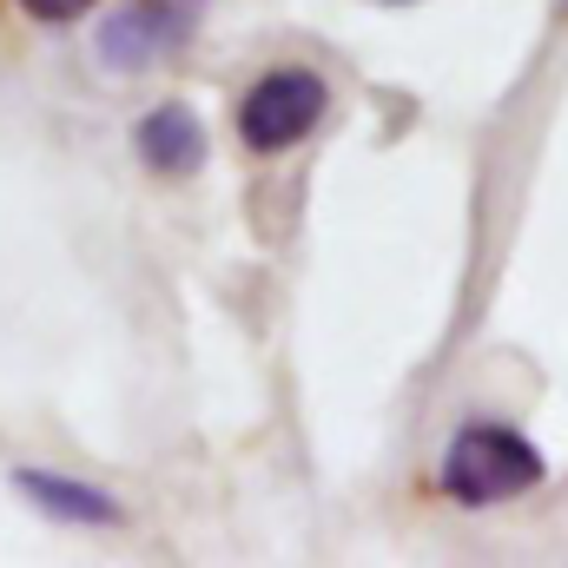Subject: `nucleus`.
<instances>
[{
	"label": "nucleus",
	"mask_w": 568,
	"mask_h": 568,
	"mask_svg": "<svg viewBox=\"0 0 568 568\" xmlns=\"http://www.w3.org/2000/svg\"><path fill=\"white\" fill-rule=\"evenodd\" d=\"M549 483V456L523 424L503 417H469L449 429L443 456H436V496L456 509H503L523 503Z\"/></svg>",
	"instance_id": "f257e3e1"
},
{
	"label": "nucleus",
	"mask_w": 568,
	"mask_h": 568,
	"mask_svg": "<svg viewBox=\"0 0 568 568\" xmlns=\"http://www.w3.org/2000/svg\"><path fill=\"white\" fill-rule=\"evenodd\" d=\"M324 113H331V80L317 67L284 60V67H265L239 93L232 120H239V145L252 159H278V152H297V145L311 140L324 126Z\"/></svg>",
	"instance_id": "f03ea898"
},
{
	"label": "nucleus",
	"mask_w": 568,
	"mask_h": 568,
	"mask_svg": "<svg viewBox=\"0 0 568 568\" xmlns=\"http://www.w3.org/2000/svg\"><path fill=\"white\" fill-rule=\"evenodd\" d=\"M192 20H199V13H185V7H172V0H126V7H113V13L100 20L93 53H100L113 73H152V67H165V60L192 40Z\"/></svg>",
	"instance_id": "7ed1b4c3"
},
{
	"label": "nucleus",
	"mask_w": 568,
	"mask_h": 568,
	"mask_svg": "<svg viewBox=\"0 0 568 568\" xmlns=\"http://www.w3.org/2000/svg\"><path fill=\"white\" fill-rule=\"evenodd\" d=\"M13 489L27 509H40L47 523H67V529H126V503L87 476H67V469H40V463H20L13 469Z\"/></svg>",
	"instance_id": "20e7f679"
},
{
	"label": "nucleus",
	"mask_w": 568,
	"mask_h": 568,
	"mask_svg": "<svg viewBox=\"0 0 568 568\" xmlns=\"http://www.w3.org/2000/svg\"><path fill=\"white\" fill-rule=\"evenodd\" d=\"M205 152H212L205 120L185 100H159L133 120V159L152 179H192V172H205Z\"/></svg>",
	"instance_id": "39448f33"
},
{
	"label": "nucleus",
	"mask_w": 568,
	"mask_h": 568,
	"mask_svg": "<svg viewBox=\"0 0 568 568\" xmlns=\"http://www.w3.org/2000/svg\"><path fill=\"white\" fill-rule=\"evenodd\" d=\"M13 7H20L33 27H80L100 0H13Z\"/></svg>",
	"instance_id": "423d86ee"
},
{
	"label": "nucleus",
	"mask_w": 568,
	"mask_h": 568,
	"mask_svg": "<svg viewBox=\"0 0 568 568\" xmlns=\"http://www.w3.org/2000/svg\"><path fill=\"white\" fill-rule=\"evenodd\" d=\"M172 7H185V13H199V7H205V0H172Z\"/></svg>",
	"instance_id": "0eeeda50"
},
{
	"label": "nucleus",
	"mask_w": 568,
	"mask_h": 568,
	"mask_svg": "<svg viewBox=\"0 0 568 568\" xmlns=\"http://www.w3.org/2000/svg\"><path fill=\"white\" fill-rule=\"evenodd\" d=\"M371 7H417V0H371Z\"/></svg>",
	"instance_id": "6e6552de"
},
{
	"label": "nucleus",
	"mask_w": 568,
	"mask_h": 568,
	"mask_svg": "<svg viewBox=\"0 0 568 568\" xmlns=\"http://www.w3.org/2000/svg\"><path fill=\"white\" fill-rule=\"evenodd\" d=\"M556 20H568V0H556Z\"/></svg>",
	"instance_id": "1a4fd4ad"
}]
</instances>
